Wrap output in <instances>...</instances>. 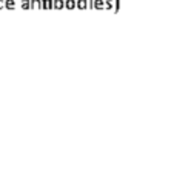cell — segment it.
<instances>
[{
    "mask_svg": "<svg viewBox=\"0 0 174 176\" xmlns=\"http://www.w3.org/2000/svg\"><path fill=\"white\" fill-rule=\"evenodd\" d=\"M42 9H54V0H42Z\"/></svg>",
    "mask_w": 174,
    "mask_h": 176,
    "instance_id": "cell-1",
    "label": "cell"
},
{
    "mask_svg": "<svg viewBox=\"0 0 174 176\" xmlns=\"http://www.w3.org/2000/svg\"><path fill=\"white\" fill-rule=\"evenodd\" d=\"M65 8L66 9H74V8H77V0H65Z\"/></svg>",
    "mask_w": 174,
    "mask_h": 176,
    "instance_id": "cell-2",
    "label": "cell"
},
{
    "mask_svg": "<svg viewBox=\"0 0 174 176\" xmlns=\"http://www.w3.org/2000/svg\"><path fill=\"white\" fill-rule=\"evenodd\" d=\"M116 0H105V9L106 11H114Z\"/></svg>",
    "mask_w": 174,
    "mask_h": 176,
    "instance_id": "cell-3",
    "label": "cell"
},
{
    "mask_svg": "<svg viewBox=\"0 0 174 176\" xmlns=\"http://www.w3.org/2000/svg\"><path fill=\"white\" fill-rule=\"evenodd\" d=\"M94 9L103 11L105 9V0H94Z\"/></svg>",
    "mask_w": 174,
    "mask_h": 176,
    "instance_id": "cell-4",
    "label": "cell"
},
{
    "mask_svg": "<svg viewBox=\"0 0 174 176\" xmlns=\"http://www.w3.org/2000/svg\"><path fill=\"white\" fill-rule=\"evenodd\" d=\"M65 8V0H54V9H63Z\"/></svg>",
    "mask_w": 174,
    "mask_h": 176,
    "instance_id": "cell-5",
    "label": "cell"
},
{
    "mask_svg": "<svg viewBox=\"0 0 174 176\" xmlns=\"http://www.w3.org/2000/svg\"><path fill=\"white\" fill-rule=\"evenodd\" d=\"M31 9H42V0H31Z\"/></svg>",
    "mask_w": 174,
    "mask_h": 176,
    "instance_id": "cell-6",
    "label": "cell"
},
{
    "mask_svg": "<svg viewBox=\"0 0 174 176\" xmlns=\"http://www.w3.org/2000/svg\"><path fill=\"white\" fill-rule=\"evenodd\" d=\"M20 8L22 9H31V0H22V2H20Z\"/></svg>",
    "mask_w": 174,
    "mask_h": 176,
    "instance_id": "cell-7",
    "label": "cell"
},
{
    "mask_svg": "<svg viewBox=\"0 0 174 176\" xmlns=\"http://www.w3.org/2000/svg\"><path fill=\"white\" fill-rule=\"evenodd\" d=\"M6 9H10V11L15 9V0H6Z\"/></svg>",
    "mask_w": 174,
    "mask_h": 176,
    "instance_id": "cell-8",
    "label": "cell"
},
{
    "mask_svg": "<svg viewBox=\"0 0 174 176\" xmlns=\"http://www.w3.org/2000/svg\"><path fill=\"white\" fill-rule=\"evenodd\" d=\"M77 8H79V9H86V8H88L86 0H77Z\"/></svg>",
    "mask_w": 174,
    "mask_h": 176,
    "instance_id": "cell-9",
    "label": "cell"
},
{
    "mask_svg": "<svg viewBox=\"0 0 174 176\" xmlns=\"http://www.w3.org/2000/svg\"><path fill=\"white\" fill-rule=\"evenodd\" d=\"M119 11H120V0H116V6H114V11L113 13H119Z\"/></svg>",
    "mask_w": 174,
    "mask_h": 176,
    "instance_id": "cell-10",
    "label": "cell"
},
{
    "mask_svg": "<svg viewBox=\"0 0 174 176\" xmlns=\"http://www.w3.org/2000/svg\"><path fill=\"white\" fill-rule=\"evenodd\" d=\"M86 5H88V9H93L94 8V0H86Z\"/></svg>",
    "mask_w": 174,
    "mask_h": 176,
    "instance_id": "cell-11",
    "label": "cell"
},
{
    "mask_svg": "<svg viewBox=\"0 0 174 176\" xmlns=\"http://www.w3.org/2000/svg\"><path fill=\"white\" fill-rule=\"evenodd\" d=\"M6 8V0H0V9H5Z\"/></svg>",
    "mask_w": 174,
    "mask_h": 176,
    "instance_id": "cell-12",
    "label": "cell"
}]
</instances>
